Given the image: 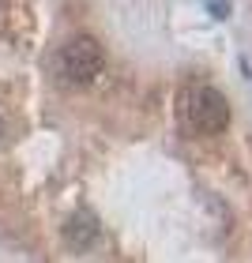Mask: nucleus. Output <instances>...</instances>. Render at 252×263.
<instances>
[{
  "mask_svg": "<svg viewBox=\"0 0 252 263\" xmlns=\"http://www.w3.org/2000/svg\"><path fill=\"white\" fill-rule=\"evenodd\" d=\"M105 64V53L102 45L91 38V34H79V38H71L64 49H61V68L71 83H91L98 79V71Z\"/></svg>",
  "mask_w": 252,
  "mask_h": 263,
  "instance_id": "2",
  "label": "nucleus"
},
{
  "mask_svg": "<svg viewBox=\"0 0 252 263\" xmlns=\"http://www.w3.org/2000/svg\"><path fill=\"white\" fill-rule=\"evenodd\" d=\"M185 121L200 136H214V132H222L230 124V102L222 98V90L207 87V83H196L185 94Z\"/></svg>",
  "mask_w": 252,
  "mask_h": 263,
  "instance_id": "1",
  "label": "nucleus"
},
{
  "mask_svg": "<svg viewBox=\"0 0 252 263\" xmlns=\"http://www.w3.org/2000/svg\"><path fill=\"white\" fill-rule=\"evenodd\" d=\"M64 237H68L71 248L94 245V237H98V218H94L91 211H76V214L68 218V226H64Z\"/></svg>",
  "mask_w": 252,
  "mask_h": 263,
  "instance_id": "3",
  "label": "nucleus"
}]
</instances>
